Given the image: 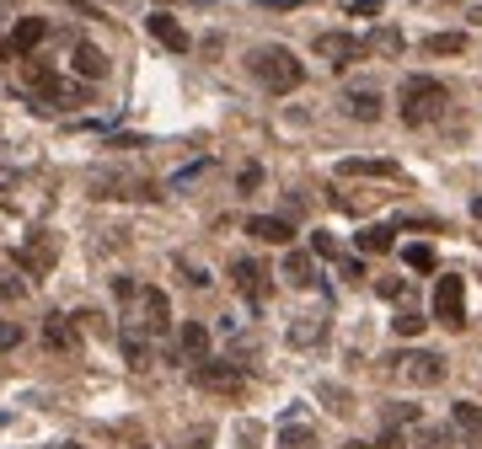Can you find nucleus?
Segmentation results:
<instances>
[{
    "label": "nucleus",
    "instance_id": "f257e3e1",
    "mask_svg": "<svg viewBox=\"0 0 482 449\" xmlns=\"http://www.w3.org/2000/svg\"><path fill=\"white\" fill-rule=\"evenodd\" d=\"M246 64H252V75H257V81H263L274 97L295 91V86L305 81V64L290 54V49H279V43H268V49H252V59H246Z\"/></svg>",
    "mask_w": 482,
    "mask_h": 449
},
{
    "label": "nucleus",
    "instance_id": "f03ea898",
    "mask_svg": "<svg viewBox=\"0 0 482 449\" xmlns=\"http://www.w3.org/2000/svg\"><path fill=\"white\" fill-rule=\"evenodd\" d=\"M445 108H450V91L439 81H429V75H408L402 81V123L423 129V123H434Z\"/></svg>",
    "mask_w": 482,
    "mask_h": 449
},
{
    "label": "nucleus",
    "instance_id": "7ed1b4c3",
    "mask_svg": "<svg viewBox=\"0 0 482 449\" xmlns=\"http://www.w3.org/2000/svg\"><path fill=\"white\" fill-rule=\"evenodd\" d=\"M434 321L450 327V332L467 327V279H456V273H439L434 279Z\"/></svg>",
    "mask_w": 482,
    "mask_h": 449
},
{
    "label": "nucleus",
    "instance_id": "20e7f679",
    "mask_svg": "<svg viewBox=\"0 0 482 449\" xmlns=\"http://www.w3.org/2000/svg\"><path fill=\"white\" fill-rule=\"evenodd\" d=\"M92 193L97 198H161L140 171H97L92 177Z\"/></svg>",
    "mask_w": 482,
    "mask_h": 449
},
{
    "label": "nucleus",
    "instance_id": "39448f33",
    "mask_svg": "<svg viewBox=\"0 0 482 449\" xmlns=\"http://www.w3.org/2000/svg\"><path fill=\"white\" fill-rule=\"evenodd\" d=\"M193 386L209 391V396H241L246 375H241L236 364H215V358H204V364H193Z\"/></svg>",
    "mask_w": 482,
    "mask_h": 449
},
{
    "label": "nucleus",
    "instance_id": "423d86ee",
    "mask_svg": "<svg viewBox=\"0 0 482 449\" xmlns=\"http://www.w3.org/2000/svg\"><path fill=\"white\" fill-rule=\"evenodd\" d=\"M397 364V375L408 380V386H439L445 380V353H402V358H391Z\"/></svg>",
    "mask_w": 482,
    "mask_h": 449
},
{
    "label": "nucleus",
    "instance_id": "0eeeda50",
    "mask_svg": "<svg viewBox=\"0 0 482 449\" xmlns=\"http://www.w3.org/2000/svg\"><path fill=\"white\" fill-rule=\"evenodd\" d=\"M27 81H33V86H38V91H43V97H54V102H86V97H92V91H86V86H64L60 75H54V70H49V64H43V59H33L27 54Z\"/></svg>",
    "mask_w": 482,
    "mask_h": 449
},
{
    "label": "nucleus",
    "instance_id": "6e6552de",
    "mask_svg": "<svg viewBox=\"0 0 482 449\" xmlns=\"http://www.w3.org/2000/svg\"><path fill=\"white\" fill-rule=\"evenodd\" d=\"M54 257H60V241H54V235H33L22 252H11V263H16V268H27L33 279H43V273L54 268Z\"/></svg>",
    "mask_w": 482,
    "mask_h": 449
},
{
    "label": "nucleus",
    "instance_id": "1a4fd4ad",
    "mask_svg": "<svg viewBox=\"0 0 482 449\" xmlns=\"http://www.w3.org/2000/svg\"><path fill=\"white\" fill-rule=\"evenodd\" d=\"M316 54L333 59V64L343 70V64H354V59L370 54V43H364V38H354V33H322V38H316Z\"/></svg>",
    "mask_w": 482,
    "mask_h": 449
},
{
    "label": "nucleus",
    "instance_id": "9d476101",
    "mask_svg": "<svg viewBox=\"0 0 482 449\" xmlns=\"http://www.w3.org/2000/svg\"><path fill=\"white\" fill-rule=\"evenodd\" d=\"M172 358L178 364H204L209 358V327L204 321H182L178 342H172Z\"/></svg>",
    "mask_w": 482,
    "mask_h": 449
},
{
    "label": "nucleus",
    "instance_id": "9b49d317",
    "mask_svg": "<svg viewBox=\"0 0 482 449\" xmlns=\"http://www.w3.org/2000/svg\"><path fill=\"white\" fill-rule=\"evenodd\" d=\"M231 279H236V289L246 294V305H252V310L268 300V279H263V268H257L252 257H236V263H231Z\"/></svg>",
    "mask_w": 482,
    "mask_h": 449
},
{
    "label": "nucleus",
    "instance_id": "f8f14e48",
    "mask_svg": "<svg viewBox=\"0 0 482 449\" xmlns=\"http://www.w3.org/2000/svg\"><path fill=\"white\" fill-rule=\"evenodd\" d=\"M145 27H150V38H156L161 49H172V54H188V49H193V38H188V27H182L178 16H167V11H156V16H150Z\"/></svg>",
    "mask_w": 482,
    "mask_h": 449
},
{
    "label": "nucleus",
    "instance_id": "ddd939ff",
    "mask_svg": "<svg viewBox=\"0 0 482 449\" xmlns=\"http://www.w3.org/2000/svg\"><path fill=\"white\" fill-rule=\"evenodd\" d=\"M140 310H145V332L150 337H161L172 327V300L161 289H140Z\"/></svg>",
    "mask_w": 482,
    "mask_h": 449
},
{
    "label": "nucleus",
    "instance_id": "4468645a",
    "mask_svg": "<svg viewBox=\"0 0 482 449\" xmlns=\"http://www.w3.org/2000/svg\"><path fill=\"white\" fill-rule=\"evenodd\" d=\"M43 348H54V353H81L75 316H49V321H43Z\"/></svg>",
    "mask_w": 482,
    "mask_h": 449
},
{
    "label": "nucleus",
    "instance_id": "2eb2a0df",
    "mask_svg": "<svg viewBox=\"0 0 482 449\" xmlns=\"http://www.w3.org/2000/svg\"><path fill=\"white\" fill-rule=\"evenodd\" d=\"M43 38H49V22H43V16H22V22L11 27V54L27 59L38 43H43Z\"/></svg>",
    "mask_w": 482,
    "mask_h": 449
},
{
    "label": "nucleus",
    "instance_id": "dca6fc26",
    "mask_svg": "<svg viewBox=\"0 0 482 449\" xmlns=\"http://www.w3.org/2000/svg\"><path fill=\"white\" fill-rule=\"evenodd\" d=\"M450 417H456V434L467 439V449H482V406L456 401V406H450Z\"/></svg>",
    "mask_w": 482,
    "mask_h": 449
},
{
    "label": "nucleus",
    "instance_id": "f3484780",
    "mask_svg": "<svg viewBox=\"0 0 482 449\" xmlns=\"http://www.w3.org/2000/svg\"><path fill=\"white\" fill-rule=\"evenodd\" d=\"M343 108H349V118H360V123H375V118L386 112V102H381V91H370V86H354V91L343 97Z\"/></svg>",
    "mask_w": 482,
    "mask_h": 449
},
{
    "label": "nucleus",
    "instance_id": "a211bd4d",
    "mask_svg": "<svg viewBox=\"0 0 482 449\" xmlns=\"http://www.w3.org/2000/svg\"><path fill=\"white\" fill-rule=\"evenodd\" d=\"M246 235H257V241H268V246H290V220H274V215H252L246 220Z\"/></svg>",
    "mask_w": 482,
    "mask_h": 449
},
{
    "label": "nucleus",
    "instance_id": "6ab92c4d",
    "mask_svg": "<svg viewBox=\"0 0 482 449\" xmlns=\"http://www.w3.org/2000/svg\"><path fill=\"white\" fill-rule=\"evenodd\" d=\"M75 70H81V81H102L108 75V54L97 43H75Z\"/></svg>",
    "mask_w": 482,
    "mask_h": 449
},
{
    "label": "nucleus",
    "instance_id": "aec40b11",
    "mask_svg": "<svg viewBox=\"0 0 482 449\" xmlns=\"http://www.w3.org/2000/svg\"><path fill=\"white\" fill-rule=\"evenodd\" d=\"M284 283H295V289H305V283H316V263H311V252H284Z\"/></svg>",
    "mask_w": 482,
    "mask_h": 449
},
{
    "label": "nucleus",
    "instance_id": "412c9836",
    "mask_svg": "<svg viewBox=\"0 0 482 449\" xmlns=\"http://www.w3.org/2000/svg\"><path fill=\"white\" fill-rule=\"evenodd\" d=\"M327 337V316H295L290 321V342L295 348H311V342H322Z\"/></svg>",
    "mask_w": 482,
    "mask_h": 449
},
{
    "label": "nucleus",
    "instance_id": "4be33fe9",
    "mask_svg": "<svg viewBox=\"0 0 482 449\" xmlns=\"http://www.w3.org/2000/svg\"><path fill=\"white\" fill-rule=\"evenodd\" d=\"M364 43H370V54H386V59L402 54V33H397V27H375Z\"/></svg>",
    "mask_w": 482,
    "mask_h": 449
},
{
    "label": "nucleus",
    "instance_id": "5701e85b",
    "mask_svg": "<svg viewBox=\"0 0 482 449\" xmlns=\"http://www.w3.org/2000/svg\"><path fill=\"white\" fill-rule=\"evenodd\" d=\"M434 59H450V54H467V33H434L429 43H423Z\"/></svg>",
    "mask_w": 482,
    "mask_h": 449
},
{
    "label": "nucleus",
    "instance_id": "b1692460",
    "mask_svg": "<svg viewBox=\"0 0 482 449\" xmlns=\"http://www.w3.org/2000/svg\"><path fill=\"white\" fill-rule=\"evenodd\" d=\"M279 449H316V434L305 423H284L279 428Z\"/></svg>",
    "mask_w": 482,
    "mask_h": 449
},
{
    "label": "nucleus",
    "instance_id": "393cba45",
    "mask_svg": "<svg viewBox=\"0 0 482 449\" xmlns=\"http://www.w3.org/2000/svg\"><path fill=\"white\" fill-rule=\"evenodd\" d=\"M343 177H397V161H343Z\"/></svg>",
    "mask_w": 482,
    "mask_h": 449
},
{
    "label": "nucleus",
    "instance_id": "a878e982",
    "mask_svg": "<svg viewBox=\"0 0 482 449\" xmlns=\"http://www.w3.org/2000/svg\"><path fill=\"white\" fill-rule=\"evenodd\" d=\"M391 224H370V230H360V252H391Z\"/></svg>",
    "mask_w": 482,
    "mask_h": 449
},
{
    "label": "nucleus",
    "instance_id": "bb28decb",
    "mask_svg": "<svg viewBox=\"0 0 482 449\" xmlns=\"http://www.w3.org/2000/svg\"><path fill=\"white\" fill-rule=\"evenodd\" d=\"M402 263H408L413 273H434V246H423V241H413V246L402 252Z\"/></svg>",
    "mask_w": 482,
    "mask_h": 449
},
{
    "label": "nucleus",
    "instance_id": "cd10ccee",
    "mask_svg": "<svg viewBox=\"0 0 482 449\" xmlns=\"http://www.w3.org/2000/svg\"><path fill=\"white\" fill-rule=\"evenodd\" d=\"M445 444H450V428H429V423H419L413 449H445Z\"/></svg>",
    "mask_w": 482,
    "mask_h": 449
},
{
    "label": "nucleus",
    "instance_id": "c85d7f7f",
    "mask_svg": "<svg viewBox=\"0 0 482 449\" xmlns=\"http://www.w3.org/2000/svg\"><path fill=\"white\" fill-rule=\"evenodd\" d=\"M311 252L316 257H338V235L333 230H311Z\"/></svg>",
    "mask_w": 482,
    "mask_h": 449
},
{
    "label": "nucleus",
    "instance_id": "c756f323",
    "mask_svg": "<svg viewBox=\"0 0 482 449\" xmlns=\"http://www.w3.org/2000/svg\"><path fill=\"white\" fill-rule=\"evenodd\" d=\"M322 401L343 417V412H354V401H349V391H338V386H322Z\"/></svg>",
    "mask_w": 482,
    "mask_h": 449
},
{
    "label": "nucleus",
    "instance_id": "7c9ffc66",
    "mask_svg": "<svg viewBox=\"0 0 482 449\" xmlns=\"http://www.w3.org/2000/svg\"><path fill=\"white\" fill-rule=\"evenodd\" d=\"M123 353H129V364H145V337H140V332H123Z\"/></svg>",
    "mask_w": 482,
    "mask_h": 449
},
{
    "label": "nucleus",
    "instance_id": "2f4dec72",
    "mask_svg": "<svg viewBox=\"0 0 482 449\" xmlns=\"http://www.w3.org/2000/svg\"><path fill=\"white\" fill-rule=\"evenodd\" d=\"M16 342H22V327H16V321H5V316H0V353H11V348H16Z\"/></svg>",
    "mask_w": 482,
    "mask_h": 449
},
{
    "label": "nucleus",
    "instance_id": "473e14b6",
    "mask_svg": "<svg viewBox=\"0 0 482 449\" xmlns=\"http://www.w3.org/2000/svg\"><path fill=\"white\" fill-rule=\"evenodd\" d=\"M391 327H397L402 337H419V332H423V316H413V310H402V316H397Z\"/></svg>",
    "mask_w": 482,
    "mask_h": 449
},
{
    "label": "nucleus",
    "instance_id": "72a5a7b5",
    "mask_svg": "<svg viewBox=\"0 0 482 449\" xmlns=\"http://www.w3.org/2000/svg\"><path fill=\"white\" fill-rule=\"evenodd\" d=\"M375 289H381L386 300H402V294H408V279H381Z\"/></svg>",
    "mask_w": 482,
    "mask_h": 449
},
{
    "label": "nucleus",
    "instance_id": "f704fd0d",
    "mask_svg": "<svg viewBox=\"0 0 482 449\" xmlns=\"http://www.w3.org/2000/svg\"><path fill=\"white\" fill-rule=\"evenodd\" d=\"M349 16H381V0H349Z\"/></svg>",
    "mask_w": 482,
    "mask_h": 449
},
{
    "label": "nucleus",
    "instance_id": "c9c22d12",
    "mask_svg": "<svg viewBox=\"0 0 482 449\" xmlns=\"http://www.w3.org/2000/svg\"><path fill=\"white\" fill-rule=\"evenodd\" d=\"M338 268H343V279H349V283L364 279V263H360V257H338Z\"/></svg>",
    "mask_w": 482,
    "mask_h": 449
},
{
    "label": "nucleus",
    "instance_id": "e433bc0d",
    "mask_svg": "<svg viewBox=\"0 0 482 449\" xmlns=\"http://www.w3.org/2000/svg\"><path fill=\"white\" fill-rule=\"evenodd\" d=\"M0 294H5V300H22V294H27V283H22V279H11V273H5V279H0Z\"/></svg>",
    "mask_w": 482,
    "mask_h": 449
},
{
    "label": "nucleus",
    "instance_id": "4c0bfd02",
    "mask_svg": "<svg viewBox=\"0 0 482 449\" xmlns=\"http://www.w3.org/2000/svg\"><path fill=\"white\" fill-rule=\"evenodd\" d=\"M257 182H263V171H257V167H241V177H236V187H241V193H252Z\"/></svg>",
    "mask_w": 482,
    "mask_h": 449
},
{
    "label": "nucleus",
    "instance_id": "58836bf2",
    "mask_svg": "<svg viewBox=\"0 0 482 449\" xmlns=\"http://www.w3.org/2000/svg\"><path fill=\"white\" fill-rule=\"evenodd\" d=\"M113 294H119L123 305H129V300H134V294H140V289H134V279H119V283H113Z\"/></svg>",
    "mask_w": 482,
    "mask_h": 449
},
{
    "label": "nucleus",
    "instance_id": "ea45409f",
    "mask_svg": "<svg viewBox=\"0 0 482 449\" xmlns=\"http://www.w3.org/2000/svg\"><path fill=\"white\" fill-rule=\"evenodd\" d=\"M257 5H268V11H301V0H257Z\"/></svg>",
    "mask_w": 482,
    "mask_h": 449
},
{
    "label": "nucleus",
    "instance_id": "a19ab883",
    "mask_svg": "<svg viewBox=\"0 0 482 449\" xmlns=\"http://www.w3.org/2000/svg\"><path fill=\"white\" fill-rule=\"evenodd\" d=\"M161 5H178V0H161ZM182 5H209V0H182Z\"/></svg>",
    "mask_w": 482,
    "mask_h": 449
},
{
    "label": "nucleus",
    "instance_id": "79ce46f5",
    "mask_svg": "<svg viewBox=\"0 0 482 449\" xmlns=\"http://www.w3.org/2000/svg\"><path fill=\"white\" fill-rule=\"evenodd\" d=\"M472 215H477V220H482V193H477V198H472Z\"/></svg>",
    "mask_w": 482,
    "mask_h": 449
},
{
    "label": "nucleus",
    "instance_id": "37998d69",
    "mask_svg": "<svg viewBox=\"0 0 482 449\" xmlns=\"http://www.w3.org/2000/svg\"><path fill=\"white\" fill-rule=\"evenodd\" d=\"M343 449H375V444H343Z\"/></svg>",
    "mask_w": 482,
    "mask_h": 449
},
{
    "label": "nucleus",
    "instance_id": "c03bdc74",
    "mask_svg": "<svg viewBox=\"0 0 482 449\" xmlns=\"http://www.w3.org/2000/svg\"><path fill=\"white\" fill-rule=\"evenodd\" d=\"M0 11H11V0H0Z\"/></svg>",
    "mask_w": 482,
    "mask_h": 449
}]
</instances>
